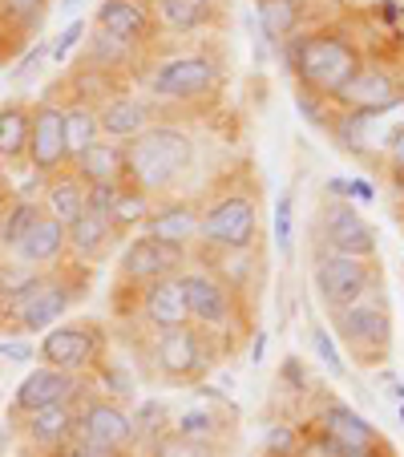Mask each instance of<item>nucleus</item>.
Here are the masks:
<instances>
[{
    "label": "nucleus",
    "mask_w": 404,
    "mask_h": 457,
    "mask_svg": "<svg viewBox=\"0 0 404 457\" xmlns=\"http://www.w3.org/2000/svg\"><path fill=\"white\" fill-rule=\"evenodd\" d=\"M279 49H284V65L292 73L295 89L319 97V102H335L356 81V73L364 70V61H368L364 45L344 25L300 29Z\"/></svg>",
    "instance_id": "1"
},
{
    "label": "nucleus",
    "mask_w": 404,
    "mask_h": 457,
    "mask_svg": "<svg viewBox=\"0 0 404 457\" xmlns=\"http://www.w3.org/2000/svg\"><path fill=\"white\" fill-rule=\"evenodd\" d=\"M198 166V142L178 121L158 118L138 138L126 142V179L142 187L150 199H174Z\"/></svg>",
    "instance_id": "2"
},
{
    "label": "nucleus",
    "mask_w": 404,
    "mask_h": 457,
    "mask_svg": "<svg viewBox=\"0 0 404 457\" xmlns=\"http://www.w3.org/2000/svg\"><path fill=\"white\" fill-rule=\"evenodd\" d=\"M89 284H94V271L65 259L57 268L41 271L33 284L25 287V295L12 300V308L0 316V328L12 332V337H45L53 324L65 320V312L73 303H81L89 295Z\"/></svg>",
    "instance_id": "3"
},
{
    "label": "nucleus",
    "mask_w": 404,
    "mask_h": 457,
    "mask_svg": "<svg viewBox=\"0 0 404 457\" xmlns=\"http://www.w3.org/2000/svg\"><path fill=\"white\" fill-rule=\"evenodd\" d=\"M259 243V187L247 174L218 179L202 195V231L194 247L255 251Z\"/></svg>",
    "instance_id": "4"
},
{
    "label": "nucleus",
    "mask_w": 404,
    "mask_h": 457,
    "mask_svg": "<svg viewBox=\"0 0 404 457\" xmlns=\"http://www.w3.org/2000/svg\"><path fill=\"white\" fill-rule=\"evenodd\" d=\"M138 86L158 105H202L223 89V61L210 49H182L154 61L146 57Z\"/></svg>",
    "instance_id": "5"
},
{
    "label": "nucleus",
    "mask_w": 404,
    "mask_h": 457,
    "mask_svg": "<svg viewBox=\"0 0 404 457\" xmlns=\"http://www.w3.org/2000/svg\"><path fill=\"white\" fill-rule=\"evenodd\" d=\"M223 353H231V348L218 337H210L207 328H198V324L142 340V356H146L150 377H158L162 385H178V388H198L218 369Z\"/></svg>",
    "instance_id": "6"
},
{
    "label": "nucleus",
    "mask_w": 404,
    "mask_h": 457,
    "mask_svg": "<svg viewBox=\"0 0 404 457\" xmlns=\"http://www.w3.org/2000/svg\"><path fill=\"white\" fill-rule=\"evenodd\" d=\"M178 284L182 295H186V308L190 320L198 328H207L210 337H218L227 348H231L235 337L247 332V295H239L235 287H227L218 276H210L207 268L190 263L186 271H178Z\"/></svg>",
    "instance_id": "7"
},
{
    "label": "nucleus",
    "mask_w": 404,
    "mask_h": 457,
    "mask_svg": "<svg viewBox=\"0 0 404 457\" xmlns=\"http://www.w3.org/2000/svg\"><path fill=\"white\" fill-rule=\"evenodd\" d=\"M332 320V337L356 356V364H380L392 353V312L384 303V292H368L364 300L348 308L327 312Z\"/></svg>",
    "instance_id": "8"
},
{
    "label": "nucleus",
    "mask_w": 404,
    "mask_h": 457,
    "mask_svg": "<svg viewBox=\"0 0 404 457\" xmlns=\"http://www.w3.org/2000/svg\"><path fill=\"white\" fill-rule=\"evenodd\" d=\"M105 353H110V332L97 320H61L37 340V361L73 377H89Z\"/></svg>",
    "instance_id": "9"
},
{
    "label": "nucleus",
    "mask_w": 404,
    "mask_h": 457,
    "mask_svg": "<svg viewBox=\"0 0 404 457\" xmlns=\"http://www.w3.org/2000/svg\"><path fill=\"white\" fill-rule=\"evenodd\" d=\"M311 284H316V292H319V303H324L327 312H335V308H348V303L364 300L368 292H380V268H376V259L316 251Z\"/></svg>",
    "instance_id": "10"
},
{
    "label": "nucleus",
    "mask_w": 404,
    "mask_h": 457,
    "mask_svg": "<svg viewBox=\"0 0 404 457\" xmlns=\"http://www.w3.org/2000/svg\"><path fill=\"white\" fill-rule=\"evenodd\" d=\"M118 316L126 320V324H138L142 340L162 337V332H174V328H190V324H194V320H190V308H186V295H182L178 276L154 279V284L129 292V308H118Z\"/></svg>",
    "instance_id": "11"
},
{
    "label": "nucleus",
    "mask_w": 404,
    "mask_h": 457,
    "mask_svg": "<svg viewBox=\"0 0 404 457\" xmlns=\"http://www.w3.org/2000/svg\"><path fill=\"white\" fill-rule=\"evenodd\" d=\"M186 268H190L186 247H170V243L150 239V235H134V239H126V247L118 255V284H113V292H138V287L166 276H178Z\"/></svg>",
    "instance_id": "12"
},
{
    "label": "nucleus",
    "mask_w": 404,
    "mask_h": 457,
    "mask_svg": "<svg viewBox=\"0 0 404 457\" xmlns=\"http://www.w3.org/2000/svg\"><path fill=\"white\" fill-rule=\"evenodd\" d=\"M316 251L376 259L380 239H376V231H372V223L348 199H324L316 211Z\"/></svg>",
    "instance_id": "13"
},
{
    "label": "nucleus",
    "mask_w": 404,
    "mask_h": 457,
    "mask_svg": "<svg viewBox=\"0 0 404 457\" xmlns=\"http://www.w3.org/2000/svg\"><path fill=\"white\" fill-rule=\"evenodd\" d=\"M335 445L344 449V457H396L392 445L384 441V433L368 421L364 413H356L348 401L340 397H324L316 409V421Z\"/></svg>",
    "instance_id": "14"
},
{
    "label": "nucleus",
    "mask_w": 404,
    "mask_h": 457,
    "mask_svg": "<svg viewBox=\"0 0 404 457\" xmlns=\"http://www.w3.org/2000/svg\"><path fill=\"white\" fill-rule=\"evenodd\" d=\"M29 170L37 179H53L70 166V150H65V105L57 97L45 94L33 105V121H29Z\"/></svg>",
    "instance_id": "15"
},
{
    "label": "nucleus",
    "mask_w": 404,
    "mask_h": 457,
    "mask_svg": "<svg viewBox=\"0 0 404 457\" xmlns=\"http://www.w3.org/2000/svg\"><path fill=\"white\" fill-rule=\"evenodd\" d=\"M86 393H94V380L89 377H73V372H61V369H49V364H33L25 380L17 385L12 393V405H9V417H29L37 409H53V405H70V401H81Z\"/></svg>",
    "instance_id": "16"
},
{
    "label": "nucleus",
    "mask_w": 404,
    "mask_h": 457,
    "mask_svg": "<svg viewBox=\"0 0 404 457\" xmlns=\"http://www.w3.org/2000/svg\"><path fill=\"white\" fill-rule=\"evenodd\" d=\"M78 437L94 441V445H110V449H126L138 453V433H134V417L126 405L102 397V393H86L78 401Z\"/></svg>",
    "instance_id": "17"
},
{
    "label": "nucleus",
    "mask_w": 404,
    "mask_h": 457,
    "mask_svg": "<svg viewBox=\"0 0 404 457\" xmlns=\"http://www.w3.org/2000/svg\"><path fill=\"white\" fill-rule=\"evenodd\" d=\"M158 118H162V105H158L150 94L134 89V86H121L118 94H110L102 105H97L102 138L121 142V146H126L129 138H138L146 126H154Z\"/></svg>",
    "instance_id": "18"
},
{
    "label": "nucleus",
    "mask_w": 404,
    "mask_h": 457,
    "mask_svg": "<svg viewBox=\"0 0 404 457\" xmlns=\"http://www.w3.org/2000/svg\"><path fill=\"white\" fill-rule=\"evenodd\" d=\"M94 29L118 37L121 45H129L138 53H150L158 45V37H162L154 9L142 4V0H102L94 9Z\"/></svg>",
    "instance_id": "19"
},
{
    "label": "nucleus",
    "mask_w": 404,
    "mask_h": 457,
    "mask_svg": "<svg viewBox=\"0 0 404 457\" xmlns=\"http://www.w3.org/2000/svg\"><path fill=\"white\" fill-rule=\"evenodd\" d=\"M404 102V78L384 65V61H364V70L356 73V81L335 97V110H360V113H380L392 110V105Z\"/></svg>",
    "instance_id": "20"
},
{
    "label": "nucleus",
    "mask_w": 404,
    "mask_h": 457,
    "mask_svg": "<svg viewBox=\"0 0 404 457\" xmlns=\"http://www.w3.org/2000/svg\"><path fill=\"white\" fill-rule=\"evenodd\" d=\"M198 231H202V199H190V195H174V199H158L150 223L142 227V235L150 239H162L170 247H194Z\"/></svg>",
    "instance_id": "21"
},
{
    "label": "nucleus",
    "mask_w": 404,
    "mask_h": 457,
    "mask_svg": "<svg viewBox=\"0 0 404 457\" xmlns=\"http://www.w3.org/2000/svg\"><path fill=\"white\" fill-rule=\"evenodd\" d=\"M17 429L33 453H61V449L78 437V401L17 417Z\"/></svg>",
    "instance_id": "22"
},
{
    "label": "nucleus",
    "mask_w": 404,
    "mask_h": 457,
    "mask_svg": "<svg viewBox=\"0 0 404 457\" xmlns=\"http://www.w3.org/2000/svg\"><path fill=\"white\" fill-rule=\"evenodd\" d=\"M78 65H89V70H97V73H110V78H118L129 86V81H138L142 65H146V53L129 49V45H121L118 37H110V33L89 25V37H86V45H81Z\"/></svg>",
    "instance_id": "23"
},
{
    "label": "nucleus",
    "mask_w": 404,
    "mask_h": 457,
    "mask_svg": "<svg viewBox=\"0 0 404 457\" xmlns=\"http://www.w3.org/2000/svg\"><path fill=\"white\" fill-rule=\"evenodd\" d=\"M118 243H121V235H118V227L110 223L105 211L86 207L78 223H70V259L81 263V268H89V271H94L97 263H105Z\"/></svg>",
    "instance_id": "24"
},
{
    "label": "nucleus",
    "mask_w": 404,
    "mask_h": 457,
    "mask_svg": "<svg viewBox=\"0 0 404 457\" xmlns=\"http://www.w3.org/2000/svg\"><path fill=\"white\" fill-rule=\"evenodd\" d=\"M158 29L170 37H194L223 25V0H158Z\"/></svg>",
    "instance_id": "25"
},
{
    "label": "nucleus",
    "mask_w": 404,
    "mask_h": 457,
    "mask_svg": "<svg viewBox=\"0 0 404 457\" xmlns=\"http://www.w3.org/2000/svg\"><path fill=\"white\" fill-rule=\"evenodd\" d=\"M12 259L33 271H49L57 263H65L70 259V227L57 223L53 215H41V223L25 235V243L12 251Z\"/></svg>",
    "instance_id": "26"
},
{
    "label": "nucleus",
    "mask_w": 404,
    "mask_h": 457,
    "mask_svg": "<svg viewBox=\"0 0 404 457\" xmlns=\"http://www.w3.org/2000/svg\"><path fill=\"white\" fill-rule=\"evenodd\" d=\"M73 174L86 187H121L126 182V146L121 142L102 138L97 146H89L81 158H73Z\"/></svg>",
    "instance_id": "27"
},
{
    "label": "nucleus",
    "mask_w": 404,
    "mask_h": 457,
    "mask_svg": "<svg viewBox=\"0 0 404 457\" xmlns=\"http://www.w3.org/2000/svg\"><path fill=\"white\" fill-rule=\"evenodd\" d=\"M86 195L89 187L73 174V166H65L61 174H53V179H45V195H41V207L45 215H53L57 223H78L81 211H86Z\"/></svg>",
    "instance_id": "28"
},
{
    "label": "nucleus",
    "mask_w": 404,
    "mask_h": 457,
    "mask_svg": "<svg viewBox=\"0 0 404 457\" xmlns=\"http://www.w3.org/2000/svg\"><path fill=\"white\" fill-rule=\"evenodd\" d=\"M29 121L33 105L25 97L0 102V166H21L29 158Z\"/></svg>",
    "instance_id": "29"
},
{
    "label": "nucleus",
    "mask_w": 404,
    "mask_h": 457,
    "mask_svg": "<svg viewBox=\"0 0 404 457\" xmlns=\"http://www.w3.org/2000/svg\"><path fill=\"white\" fill-rule=\"evenodd\" d=\"M303 12H308V4H300V0H255V17L267 45L292 41L303 29Z\"/></svg>",
    "instance_id": "30"
},
{
    "label": "nucleus",
    "mask_w": 404,
    "mask_h": 457,
    "mask_svg": "<svg viewBox=\"0 0 404 457\" xmlns=\"http://www.w3.org/2000/svg\"><path fill=\"white\" fill-rule=\"evenodd\" d=\"M150 215H154V199H150L142 187H134V182H121L118 190H113V207H110V223L118 227V235L126 239L129 231H142V227L150 223Z\"/></svg>",
    "instance_id": "31"
},
{
    "label": "nucleus",
    "mask_w": 404,
    "mask_h": 457,
    "mask_svg": "<svg viewBox=\"0 0 404 457\" xmlns=\"http://www.w3.org/2000/svg\"><path fill=\"white\" fill-rule=\"evenodd\" d=\"M41 215H45L41 199H29V195L12 199V207L0 215V259H12V251L25 243V235L41 223Z\"/></svg>",
    "instance_id": "32"
},
{
    "label": "nucleus",
    "mask_w": 404,
    "mask_h": 457,
    "mask_svg": "<svg viewBox=\"0 0 404 457\" xmlns=\"http://www.w3.org/2000/svg\"><path fill=\"white\" fill-rule=\"evenodd\" d=\"M89 380H94V388L102 393V397L118 401V405H126V401L134 405V401H138V380H134L129 364L121 361V356H113V353L102 356V364L89 372Z\"/></svg>",
    "instance_id": "33"
},
{
    "label": "nucleus",
    "mask_w": 404,
    "mask_h": 457,
    "mask_svg": "<svg viewBox=\"0 0 404 457\" xmlns=\"http://www.w3.org/2000/svg\"><path fill=\"white\" fill-rule=\"evenodd\" d=\"M227 429V417L215 413V409H186V413H178L170 421V437L174 441H190V445H210V441H218Z\"/></svg>",
    "instance_id": "34"
},
{
    "label": "nucleus",
    "mask_w": 404,
    "mask_h": 457,
    "mask_svg": "<svg viewBox=\"0 0 404 457\" xmlns=\"http://www.w3.org/2000/svg\"><path fill=\"white\" fill-rule=\"evenodd\" d=\"M102 142V121H97V105H65V150L70 162L81 158L89 146Z\"/></svg>",
    "instance_id": "35"
},
{
    "label": "nucleus",
    "mask_w": 404,
    "mask_h": 457,
    "mask_svg": "<svg viewBox=\"0 0 404 457\" xmlns=\"http://www.w3.org/2000/svg\"><path fill=\"white\" fill-rule=\"evenodd\" d=\"M129 417H134L138 449H142V445H162V441H166V425H170V417H166L162 397H142V401H134Z\"/></svg>",
    "instance_id": "36"
},
{
    "label": "nucleus",
    "mask_w": 404,
    "mask_h": 457,
    "mask_svg": "<svg viewBox=\"0 0 404 457\" xmlns=\"http://www.w3.org/2000/svg\"><path fill=\"white\" fill-rule=\"evenodd\" d=\"M89 37V21H65V29H61L57 37H49V65L53 70H61V65H70V57L86 45Z\"/></svg>",
    "instance_id": "37"
},
{
    "label": "nucleus",
    "mask_w": 404,
    "mask_h": 457,
    "mask_svg": "<svg viewBox=\"0 0 404 457\" xmlns=\"http://www.w3.org/2000/svg\"><path fill=\"white\" fill-rule=\"evenodd\" d=\"M300 445H303V425L271 421V429L263 433V453L267 457H300Z\"/></svg>",
    "instance_id": "38"
},
{
    "label": "nucleus",
    "mask_w": 404,
    "mask_h": 457,
    "mask_svg": "<svg viewBox=\"0 0 404 457\" xmlns=\"http://www.w3.org/2000/svg\"><path fill=\"white\" fill-rule=\"evenodd\" d=\"M311 348H316L319 364L327 369V377H332V380H348V377H352V372H348V364H344V353H340V345H335V337H332V328L316 324V328H311Z\"/></svg>",
    "instance_id": "39"
},
{
    "label": "nucleus",
    "mask_w": 404,
    "mask_h": 457,
    "mask_svg": "<svg viewBox=\"0 0 404 457\" xmlns=\"http://www.w3.org/2000/svg\"><path fill=\"white\" fill-rule=\"evenodd\" d=\"M292 223H295V199L287 190L284 199L276 203V251L284 259H292Z\"/></svg>",
    "instance_id": "40"
},
{
    "label": "nucleus",
    "mask_w": 404,
    "mask_h": 457,
    "mask_svg": "<svg viewBox=\"0 0 404 457\" xmlns=\"http://www.w3.org/2000/svg\"><path fill=\"white\" fill-rule=\"evenodd\" d=\"M300 457H344V449L335 445L319 425H303V445H300Z\"/></svg>",
    "instance_id": "41"
},
{
    "label": "nucleus",
    "mask_w": 404,
    "mask_h": 457,
    "mask_svg": "<svg viewBox=\"0 0 404 457\" xmlns=\"http://www.w3.org/2000/svg\"><path fill=\"white\" fill-rule=\"evenodd\" d=\"M380 162H384L388 179H392L396 187L404 190V126L392 134V142H388V146H384V158H380Z\"/></svg>",
    "instance_id": "42"
},
{
    "label": "nucleus",
    "mask_w": 404,
    "mask_h": 457,
    "mask_svg": "<svg viewBox=\"0 0 404 457\" xmlns=\"http://www.w3.org/2000/svg\"><path fill=\"white\" fill-rule=\"evenodd\" d=\"M279 380H284V385L292 388V393H308V388H311L308 364H303L295 353H287V356H284V364H279Z\"/></svg>",
    "instance_id": "43"
},
{
    "label": "nucleus",
    "mask_w": 404,
    "mask_h": 457,
    "mask_svg": "<svg viewBox=\"0 0 404 457\" xmlns=\"http://www.w3.org/2000/svg\"><path fill=\"white\" fill-rule=\"evenodd\" d=\"M65 457H138V453H126V449H110V445H94V441H81L73 437L70 445L61 449Z\"/></svg>",
    "instance_id": "44"
},
{
    "label": "nucleus",
    "mask_w": 404,
    "mask_h": 457,
    "mask_svg": "<svg viewBox=\"0 0 404 457\" xmlns=\"http://www.w3.org/2000/svg\"><path fill=\"white\" fill-rule=\"evenodd\" d=\"M49 61V41H33L25 49V57H21V70H17V78H33V73H41V65Z\"/></svg>",
    "instance_id": "45"
},
{
    "label": "nucleus",
    "mask_w": 404,
    "mask_h": 457,
    "mask_svg": "<svg viewBox=\"0 0 404 457\" xmlns=\"http://www.w3.org/2000/svg\"><path fill=\"white\" fill-rule=\"evenodd\" d=\"M0 356H4V361H12V364H29V361H37V345H33V340H25V337L0 340Z\"/></svg>",
    "instance_id": "46"
},
{
    "label": "nucleus",
    "mask_w": 404,
    "mask_h": 457,
    "mask_svg": "<svg viewBox=\"0 0 404 457\" xmlns=\"http://www.w3.org/2000/svg\"><path fill=\"white\" fill-rule=\"evenodd\" d=\"M344 199L372 203V199H376V187H372L368 179H348V187H344Z\"/></svg>",
    "instance_id": "47"
},
{
    "label": "nucleus",
    "mask_w": 404,
    "mask_h": 457,
    "mask_svg": "<svg viewBox=\"0 0 404 457\" xmlns=\"http://www.w3.org/2000/svg\"><path fill=\"white\" fill-rule=\"evenodd\" d=\"M174 441V437H170ZM166 457H210V445H190V441H174Z\"/></svg>",
    "instance_id": "48"
},
{
    "label": "nucleus",
    "mask_w": 404,
    "mask_h": 457,
    "mask_svg": "<svg viewBox=\"0 0 404 457\" xmlns=\"http://www.w3.org/2000/svg\"><path fill=\"white\" fill-rule=\"evenodd\" d=\"M12 199H17V190H12V182H9V174L0 170V215L12 207Z\"/></svg>",
    "instance_id": "49"
},
{
    "label": "nucleus",
    "mask_w": 404,
    "mask_h": 457,
    "mask_svg": "<svg viewBox=\"0 0 404 457\" xmlns=\"http://www.w3.org/2000/svg\"><path fill=\"white\" fill-rule=\"evenodd\" d=\"M263 353H267V332L259 328L255 337H251V364H263Z\"/></svg>",
    "instance_id": "50"
},
{
    "label": "nucleus",
    "mask_w": 404,
    "mask_h": 457,
    "mask_svg": "<svg viewBox=\"0 0 404 457\" xmlns=\"http://www.w3.org/2000/svg\"><path fill=\"white\" fill-rule=\"evenodd\" d=\"M57 9H61L65 21H78V12L86 9V0H57Z\"/></svg>",
    "instance_id": "51"
},
{
    "label": "nucleus",
    "mask_w": 404,
    "mask_h": 457,
    "mask_svg": "<svg viewBox=\"0 0 404 457\" xmlns=\"http://www.w3.org/2000/svg\"><path fill=\"white\" fill-rule=\"evenodd\" d=\"M380 380H384V385L392 388V397H396V401H404V385H400V377H396V372H380Z\"/></svg>",
    "instance_id": "52"
},
{
    "label": "nucleus",
    "mask_w": 404,
    "mask_h": 457,
    "mask_svg": "<svg viewBox=\"0 0 404 457\" xmlns=\"http://www.w3.org/2000/svg\"><path fill=\"white\" fill-rule=\"evenodd\" d=\"M380 17H384L388 25H392V21H400V4H396V0H384V4H380Z\"/></svg>",
    "instance_id": "53"
},
{
    "label": "nucleus",
    "mask_w": 404,
    "mask_h": 457,
    "mask_svg": "<svg viewBox=\"0 0 404 457\" xmlns=\"http://www.w3.org/2000/svg\"><path fill=\"white\" fill-rule=\"evenodd\" d=\"M37 457H65V453H37Z\"/></svg>",
    "instance_id": "54"
},
{
    "label": "nucleus",
    "mask_w": 404,
    "mask_h": 457,
    "mask_svg": "<svg viewBox=\"0 0 404 457\" xmlns=\"http://www.w3.org/2000/svg\"><path fill=\"white\" fill-rule=\"evenodd\" d=\"M142 4H150V9H154V4H158V0H142Z\"/></svg>",
    "instance_id": "55"
},
{
    "label": "nucleus",
    "mask_w": 404,
    "mask_h": 457,
    "mask_svg": "<svg viewBox=\"0 0 404 457\" xmlns=\"http://www.w3.org/2000/svg\"><path fill=\"white\" fill-rule=\"evenodd\" d=\"M400 425H404V401H400Z\"/></svg>",
    "instance_id": "56"
},
{
    "label": "nucleus",
    "mask_w": 404,
    "mask_h": 457,
    "mask_svg": "<svg viewBox=\"0 0 404 457\" xmlns=\"http://www.w3.org/2000/svg\"><path fill=\"white\" fill-rule=\"evenodd\" d=\"M300 4H308V0H300Z\"/></svg>",
    "instance_id": "57"
},
{
    "label": "nucleus",
    "mask_w": 404,
    "mask_h": 457,
    "mask_svg": "<svg viewBox=\"0 0 404 457\" xmlns=\"http://www.w3.org/2000/svg\"><path fill=\"white\" fill-rule=\"evenodd\" d=\"M263 457H267V453H263Z\"/></svg>",
    "instance_id": "58"
}]
</instances>
